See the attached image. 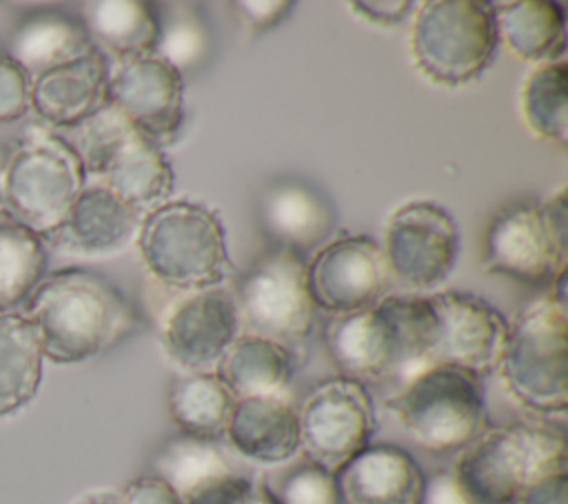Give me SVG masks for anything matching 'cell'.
Instances as JSON below:
<instances>
[{
    "instance_id": "d590c367",
    "label": "cell",
    "mask_w": 568,
    "mask_h": 504,
    "mask_svg": "<svg viewBox=\"0 0 568 504\" xmlns=\"http://www.w3.org/2000/svg\"><path fill=\"white\" fill-rule=\"evenodd\" d=\"M118 497V504H184L182 497L158 475L131 480Z\"/></svg>"
},
{
    "instance_id": "2e32d148",
    "label": "cell",
    "mask_w": 568,
    "mask_h": 504,
    "mask_svg": "<svg viewBox=\"0 0 568 504\" xmlns=\"http://www.w3.org/2000/svg\"><path fill=\"white\" fill-rule=\"evenodd\" d=\"M237 309L220 286L189 291L162 315L160 342L164 353L182 369L195 371L213 364L237 337Z\"/></svg>"
},
{
    "instance_id": "9c48e42d",
    "label": "cell",
    "mask_w": 568,
    "mask_h": 504,
    "mask_svg": "<svg viewBox=\"0 0 568 504\" xmlns=\"http://www.w3.org/2000/svg\"><path fill=\"white\" fill-rule=\"evenodd\" d=\"M237 320L251 335L286 342L304 340L315 322V304L306 286V260L273 249L253 262L235 289Z\"/></svg>"
},
{
    "instance_id": "d6a6232c",
    "label": "cell",
    "mask_w": 568,
    "mask_h": 504,
    "mask_svg": "<svg viewBox=\"0 0 568 504\" xmlns=\"http://www.w3.org/2000/svg\"><path fill=\"white\" fill-rule=\"evenodd\" d=\"M268 488L277 504H342L335 473L308 457L286 468L277 486Z\"/></svg>"
},
{
    "instance_id": "3957f363",
    "label": "cell",
    "mask_w": 568,
    "mask_h": 504,
    "mask_svg": "<svg viewBox=\"0 0 568 504\" xmlns=\"http://www.w3.org/2000/svg\"><path fill=\"white\" fill-rule=\"evenodd\" d=\"M564 431L541 420L488 426L457 451L448 473L464 504H519L541 475L566 468Z\"/></svg>"
},
{
    "instance_id": "30bf717a",
    "label": "cell",
    "mask_w": 568,
    "mask_h": 504,
    "mask_svg": "<svg viewBox=\"0 0 568 504\" xmlns=\"http://www.w3.org/2000/svg\"><path fill=\"white\" fill-rule=\"evenodd\" d=\"M297 426L306 457L335 473L371 444L375 433L371 393L364 382L353 377H328L304 397L297 409Z\"/></svg>"
},
{
    "instance_id": "4fadbf2b",
    "label": "cell",
    "mask_w": 568,
    "mask_h": 504,
    "mask_svg": "<svg viewBox=\"0 0 568 504\" xmlns=\"http://www.w3.org/2000/svg\"><path fill=\"white\" fill-rule=\"evenodd\" d=\"M390 273L382 244L368 235H339L306 262V286L315 309L346 315L384 298Z\"/></svg>"
},
{
    "instance_id": "cb8c5ba5",
    "label": "cell",
    "mask_w": 568,
    "mask_h": 504,
    "mask_svg": "<svg viewBox=\"0 0 568 504\" xmlns=\"http://www.w3.org/2000/svg\"><path fill=\"white\" fill-rule=\"evenodd\" d=\"M497 38L519 60L546 64L566 51V13L552 0H515L495 4Z\"/></svg>"
},
{
    "instance_id": "4316f807",
    "label": "cell",
    "mask_w": 568,
    "mask_h": 504,
    "mask_svg": "<svg viewBox=\"0 0 568 504\" xmlns=\"http://www.w3.org/2000/svg\"><path fill=\"white\" fill-rule=\"evenodd\" d=\"M42 351L22 313L0 315V417L27 406L42 380Z\"/></svg>"
},
{
    "instance_id": "836d02e7",
    "label": "cell",
    "mask_w": 568,
    "mask_h": 504,
    "mask_svg": "<svg viewBox=\"0 0 568 504\" xmlns=\"http://www.w3.org/2000/svg\"><path fill=\"white\" fill-rule=\"evenodd\" d=\"M184 504H277V500L268 484L229 473L193 491Z\"/></svg>"
},
{
    "instance_id": "60d3db41",
    "label": "cell",
    "mask_w": 568,
    "mask_h": 504,
    "mask_svg": "<svg viewBox=\"0 0 568 504\" xmlns=\"http://www.w3.org/2000/svg\"><path fill=\"white\" fill-rule=\"evenodd\" d=\"M7 158H9V155H7V153H4V149H2V147H0V175H2V171H4V164H7Z\"/></svg>"
},
{
    "instance_id": "484cf974",
    "label": "cell",
    "mask_w": 568,
    "mask_h": 504,
    "mask_svg": "<svg viewBox=\"0 0 568 504\" xmlns=\"http://www.w3.org/2000/svg\"><path fill=\"white\" fill-rule=\"evenodd\" d=\"M82 22L100 49L120 58L153 53L160 36L158 11L151 2L140 0H100L84 4Z\"/></svg>"
},
{
    "instance_id": "8d00e7d4",
    "label": "cell",
    "mask_w": 568,
    "mask_h": 504,
    "mask_svg": "<svg viewBox=\"0 0 568 504\" xmlns=\"http://www.w3.org/2000/svg\"><path fill=\"white\" fill-rule=\"evenodd\" d=\"M233 9H237V16L244 20V24L253 31H266L275 24H280L293 9V2L288 0H244L233 2Z\"/></svg>"
},
{
    "instance_id": "ac0fdd59",
    "label": "cell",
    "mask_w": 568,
    "mask_h": 504,
    "mask_svg": "<svg viewBox=\"0 0 568 504\" xmlns=\"http://www.w3.org/2000/svg\"><path fill=\"white\" fill-rule=\"evenodd\" d=\"M140 211L102 184L84 187L62 224L47 235L55 249L80 258H106L124 251L138 235Z\"/></svg>"
},
{
    "instance_id": "e0dca14e",
    "label": "cell",
    "mask_w": 568,
    "mask_h": 504,
    "mask_svg": "<svg viewBox=\"0 0 568 504\" xmlns=\"http://www.w3.org/2000/svg\"><path fill=\"white\" fill-rule=\"evenodd\" d=\"M260 226L277 246L300 258L315 253L335 229L337 215L331 200L306 180H273L257 200Z\"/></svg>"
},
{
    "instance_id": "1f68e13d",
    "label": "cell",
    "mask_w": 568,
    "mask_h": 504,
    "mask_svg": "<svg viewBox=\"0 0 568 504\" xmlns=\"http://www.w3.org/2000/svg\"><path fill=\"white\" fill-rule=\"evenodd\" d=\"M169 9L171 11H158L160 36L153 53L166 60L180 73L193 71L209 58V24L193 4L178 2L169 4Z\"/></svg>"
},
{
    "instance_id": "7c38bea8",
    "label": "cell",
    "mask_w": 568,
    "mask_h": 504,
    "mask_svg": "<svg viewBox=\"0 0 568 504\" xmlns=\"http://www.w3.org/2000/svg\"><path fill=\"white\" fill-rule=\"evenodd\" d=\"M106 104L118 109L146 140L166 147L184 118V80L155 53L120 58L109 71Z\"/></svg>"
},
{
    "instance_id": "f546056e",
    "label": "cell",
    "mask_w": 568,
    "mask_h": 504,
    "mask_svg": "<svg viewBox=\"0 0 568 504\" xmlns=\"http://www.w3.org/2000/svg\"><path fill=\"white\" fill-rule=\"evenodd\" d=\"M528 129L559 149L568 142V67L564 60L537 64L519 91Z\"/></svg>"
},
{
    "instance_id": "8fae6325",
    "label": "cell",
    "mask_w": 568,
    "mask_h": 504,
    "mask_svg": "<svg viewBox=\"0 0 568 504\" xmlns=\"http://www.w3.org/2000/svg\"><path fill=\"white\" fill-rule=\"evenodd\" d=\"M382 251L393 278L415 291H430L455 266L459 231L444 206L408 202L388 218Z\"/></svg>"
},
{
    "instance_id": "ba28073f",
    "label": "cell",
    "mask_w": 568,
    "mask_h": 504,
    "mask_svg": "<svg viewBox=\"0 0 568 504\" xmlns=\"http://www.w3.org/2000/svg\"><path fill=\"white\" fill-rule=\"evenodd\" d=\"M497 44L493 2L426 0L413 13L410 58L433 84H470L488 69Z\"/></svg>"
},
{
    "instance_id": "44dd1931",
    "label": "cell",
    "mask_w": 568,
    "mask_h": 504,
    "mask_svg": "<svg viewBox=\"0 0 568 504\" xmlns=\"http://www.w3.org/2000/svg\"><path fill=\"white\" fill-rule=\"evenodd\" d=\"M224 437L246 460L282 464L300 451L297 409L284 395L237 397Z\"/></svg>"
},
{
    "instance_id": "74e56055",
    "label": "cell",
    "mask_w": 568,
    "mask_h": 504,
    "mask_svg": "<svg viewBox=\"0 0 568 504\" xmlns=\"http://www.w3.org/2000/svg\"><path fill=\"white\" fill-rule=\"evenodd\" d=\"M353 13L368 20L371 24L379 27H393L404 22L413 13L410 0H355L348 4Z\"/></svg>"
},
{
    "instance_id": "8992f818",
    "label": "cell",
    "mask_w": 568,
    "mask_h": 504,
    "mask_svg": "<svg viewBox=\"0 0 568 504\" xmlns=\"http://www.w3.org/2000/svg\"><path fill=\"white\" fill-rule=\"evenodd\" d=\"M384 406L428 453L462 451L488 429L481 377L457 366L430 364L415 371Z\"/></svg>"
},
{
    "instance_id": "ab89813d",
    "label": "cell",
    "mask_w": 568,
    "mask_h": 504,
    "mask_svg": "<svg viewBox=\"0 0 568 504\" xmlns=\"http://www.w3.org/2000/svg\"><path fill=\"white\" fill-rule=\"evenodd\" d=\"M73 504H118V497L111 493H89Z\"/></svg>"
},
{
    "instance_id": "5bb4252c",
    "label": "cell",
    "mask_w": 568,
    "mask_h": 504,
    "mask_svg": "<svg viewBox=\"0 0 568 504\" xmlns=\"http://www.w3.org/2000/svg\"><path fill=\"white\" fill-rule=\"evenodd\" d=\"M568 240L546 222L539 204L504 206L484 235L481 271L519 282H546L568 271Z\"/></svg>"
},
{
    "instance_id": "603a6c76",
    "label": "cell",
    "mask_w": 568,
    "mask_h": 504,
    "mask_svg": "<svg viewBox=\"0 0 568 504\" xmlns=\"http://www.w3.org/2000/svg\"><path fill=\"white\" fill-rule=\"evenodd\" d=\"M100 180L135 211L162 204L173 191V169L166 155L138 129H131L115 147Z\"/></svg>"
},
{
    "instance_id": "f1b7e54d",
    "label": "cell",
    "mask_w": 568,
    "mask_h": 504,
    "mask_svg": "<svg viewBox=\"0 0 568 504\" xmlns=\"http://www.w3.org/2000/svg\"><path fill=\"white\" fill-rule=\"evenodd\" d=\"M47 249L42 238L0 211V315L24 304L44 278Z\"/></svg>"
},
{
    "instance_id": "e575fe53",
    "label": "cell",
    "mask_w": 568,
    "mask_h": 504,
    "mask_svg": "<svg viewBox=\"0 0 568 504\" xmlns=\"http://www.w3.org/2000/svg\"><path fill=\"white\" fill-rule=\"evenodd\" d=\"M31 75L7 53H0V122L20 120L29 109Z\"/></svg>"
},
{
    "instance_id": "4dcf8cb0",
    "label": "cell",
    "mask_w": 568,
    "mask_h": 504,
    "mask_svg": "<svg viewBox=\"0 0 568 504\" xmlns=\"http://www.w3.org/2000/svg\"><path fill=\"white\" fill-rule=\"evenodd\" d=\"M153 475L164 480L182 497V502L200 486L233 473L215 440L184 433H178L160 446L153 460Z\"/></svg>"
},
{
    "instance_id": "7402d4cb",
    "label": "cell",
    "mask_w": 568,
    "mask_h": 504,
    "mask_svg": "<svg viewBox=\"0 0 568 504\" xmlns=\"http://www.w3.org/2000/svg\"><path fill=\"white\" fill-rule=\"evenodd\" d=\"M93 49L95 44L80 16L60 9H40L18 22L9 38L7 56L33 78L73 62Z\"/></svg>"
},
{
    "instance_id": "9a60e30c",
    "label": "cell",
    "mask_w": 568,
    "mask_h": 504,
    "mask_svg": "<svg viewBox=\"0 0 568 504\" xmlns=\"http://www.w3.org/2000/svg\"><path fill=\"white\" fill-rule=\"evenodd\" d=\"M428 300L437 317V337L426 366H457L477 377L493 373L508 333L504 315L473 293L444 291L428 295Z\"/></svg>"
},
{
    "instance_id": "d4e9b609",
    "label": "cell",
    "mask_w": 568,
    "mask_h": 504,
    "mask_svg": "<svg viewBox=\"0 0 568 504\" xmlns=\"http://www.w3.org/2000/svg\"><path fill=\"white\" fill-rule=\"evenodd\" d=\"M291 351L260 335H237L217 360L215 375L233 397L282 395L293 375Z\"/></svg>"
},
{
    "instance_id": "83f0119b",
    "label": "cell",
    "mask_w": 568,
    "mask_h": 504,
    "mask_svg": "<svg viewBox=\"0 0 568 504\" xmlns=\"http://www.w3.org/2000/svg\"><path fill=\"white\" fill-rule=\"evenodd\" d=\"M235 397L215 373L193 371L169 386V415L180 433L217 440L224 435Z\"/></svg>"
},
{
    "instance_id": "d6986e66",
    "label": "cell",
    "mask_w": 568,
    "mask_h": 504,
    "mask_svg": "<svg viewBox=\"0 0 568 504\" xmlns=\"http://www.w3.org/2000/svg\"><path fill=\"white\" fill-rule=\"evenodd\" d=\"M342 504H424L426 475L395 444H368L335 471Z\"/></svg>"
},
{
    "instance_id": "277c9868",
    "label": "cell",
    "mask_w": 568,
    "mask_h": 504,
    "mask_svg": "<svg viewBox=\"0 0 568 504\" xmlns=\"http://www.w3.org/2000/svg\"><path fill=\"white\" fill-rule=\"evenodd\" d=\"M135 244L142 264L158 282L186 293L220 286L233 269L220 218L191 200L149 209L140 220Z\"/></svg>"
},
{
    "instance_id": "52a82bcc",
    "label": "cell",
    "mask_w": 568,
    "mask_h": 504,
    "mask_svg": "<svg viewBox=\"0 0 568 504\" xmlns=\"http://www.w3.org/2000/svg\"><path fill=\"white\" fill-rule=\"evenodd\" d=\"M84 182L87 173L69 140L31 124L2 171L4 213L44 240L62 224Z\"/></svg>"
},
{
    "instance_id": "5b68a950",
    "label": "cell",
    "mask_w": 568,
    "mask_h": 504,
    "mask_svg": "<svg viewBox=\"0 0 568 504\" xmlns=\"http://www.w3.org/2000/svg\"><path fill=\"white\" fill-rule=\"evenodd\" d=\"M504 389L539 415L564 413L568 404V317L566 304L541 295L508 324L497 364Z\"/></svg>"
},
{
    "instance_id": "ffe728a7",
    "label": "cell",
    "mask_w": 568,
    "mask_h": 504,
    "mask_svg": "<svg viewBox=\"0 0 568 504\" xmlns=\"http://www.w3.org/2000/svg\"><path fill=\"white\" fill-rule=\"evenodd\" d=\"M109 62L102 49L31 78L29 107L53 129H75L106 104Z\"/></svg>"
},
{
    "instance_id": "6da1fadb",
    "label": "cell",
    "mask_w": 568,
    "mask_h": 504,
    "mask_svg": "<svg viewBox=\"0 0 568 504\" xmlns=\"http://www.w3.org/2000/svg\"><path fill=\"white\" fill-rule=\"evenodd\" d=\"M36 329L42 357L75 364L131 335L140 320L104 275L62 269L44 275L20 311Z\"/></svg>"
},
{
    "instance_id": "f35d334b",
    "label": "cell",
    "mask_w": 568,
    "mask_h": 504,
    "mask_svg": "<svg viewBox=\"0 0 568 504\" xmlns=\"http://www.w3.org/2000/svg\"><path fill=\"white\" fill-rule=\"evenodd\" d=\"M519 504H568L566 468L537 477L519 497Z\"/></svg>"
},
{
    "instance_id": "7a4b0ae2",
    "label": "cell",
    "mask_w": 568,
    "mask_h": 504,
    "mask_svg": "<svg viewBox=\"0 0 568 504\" xmlns=\"http://www.w3.org/2000/svg\"><path fill=\"white\" fill-rule=\"evenodd\" d=\"M437 337L428 295H384L368 309L335 315L324 331L331 360L344 377H404L426 366Z\"/></svg>"
}]
</instances>
